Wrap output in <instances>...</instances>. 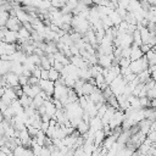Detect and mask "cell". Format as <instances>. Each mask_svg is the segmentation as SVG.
Listing matches in <instances>:
<instances>
[{
    "label": "cell",
    "mask_w": 156,
    "mask_h": 156,
    "mask_svg": "<svg viewBox=\"0 0 156 156\" xmlns=\"http://www.w3.org/2000/svg\"><path fill=\"white\" fill-rule=\"evenodd\" d=\"M27 127V130H28V133H29V135L30 136H33V138H35L37 135H38V133L40 132L39 129H37V128H34L33 126H26Z\"/></svg>",
    "instance_id": "cell-19"
},
{
    "label": "cell",
    "mask_w": 156,
    "mask_h": 156,
    "mask_svg": "<svg viewBox=\"0 0 156 156\" xmlns=\"http://www.w3.org/2000/svg\"><path fill=\"white\" fill-rule=\"evenodd\" d=\"M66 5V2L65 1H51V6L52 7H55V9H62L63 6Z\"/></svg>",
    "instance_id": "cell-20"
},
{
    "label": "cell",
    "mask_w": 156,
    "mask_h": 156,
    "mask_svg": "<svg viewBox=\"0 0 156 156\" xmlns=\"http://www.w3.org/2000/svg\"><path fill=\"white\" fill-rule=\"evenodd\" d=\"M5 77H6L7 87H10V88H16V87L20 85V76H17V74L10 72V73H7Z\"/></svg>",
    "instance_id": "cell-7"
},
{
    "label": "cell",
    "mask_w": 156,
    "mask_h": 156,
    "mask_svg": "<svg viewBox=\"0 0 156 156\" xmlns=\"http://www.w3.org/2000/svg\"><path fill=\"white\" fill-rule=\"evenodd\" d=\"M18 100H20L21 105L23 106V108H27V107L32 106V104H33V99L29 98V96H27V95H24V94H23Z\"/></svg>",
    "instance_id": "cell-14"
},
{
    "label": "cell",
    "mask_w": 156,
    "mask_h": 156,
    "mask_svg": "<svg viewBox=\"0 0 156 156\" xmlns=\"http://www.w3.org/2000/svg\"><path fill=\"white\" fill-rule=\"evenodd\" d=\"M0 52H1V56H4V55H13L15 52H17V45L16 44H7L5 41H1Z\"/></svg>",
    "instance_id": "cell-5"
},
{
    "label": "cell",
    "mask_w": 156,
    "mask_h": 156,
    "mask_svg": "<svg viewBox=\"0 0 156 156\" xmlns=\"http://www.w3.org/2000/svg\"><path fill=\"white\" fill-rule=\"evenodd\" d=\"M90 129L91 130H94V132H98V130H101L102 128H104V123H102V121H101V118H99L98 116L96 117H94V118H91V121H90Z\"/></svg>",
    "instance_id": "cell-10"
},
{
    "label": "cell",
    "mask_w": 156,
    "mask_h": 156,
    "mask_svg": "<svg viewBox=\"0 0 156 156\" xmlns=\"http://www.w3.org/2000/svg\"><path fill=\"white\" fill-rule=\"evenodd\" d=\"M39 87L41 88V90L44 93H46L50 98L54 96V91H55V82L48 79V80H44V79H40L39 82Z\"/></svg>",
    "instance_id": "cell-4"
},
{
    "label": "cell",
    "mask_w": 156,
    "mask_h": 156,
    "mask_svg": "<svg viewBox=\"0 0 156 156\" xmlns=\"http://www.w3.org/2000/svg\"><path fill=\"white\" fill-rule=\"evenodd\" d=\"M40 67H41L43 69H46V71H49V69L52 67V65L50 63V61L48 60L46 56H43V57H41V65H40Z\"/></svg>",
    "instance_id": "cell-17"
},
{
    "label": "cell",
    "mask_w": 156,
    "mask_h": 156,
    "mask_svg": "<svg viewBox=\"0 0 156 156\" xmlns=\"http://www.w3.org/2000/svg\"><path fill=\"white\" fill-rule=\"evenodd\" d=\"M126 85H127V82L124 80L123 76H118V77L110 84V88H111L112 93L115 94V96H119V95H123Z\"/></svg>",
    "instance_id": "cell-2"
},
{
    "label": "cell",
    "mask_w": 156,
    "mask_h": 156,
    "mask_svg": "<svg viewBox=\"0 0 156 156\" xmlns=\"http://www.w3.org/2000/svg\"><path fill=\"white\" fill-rule=\"evenodd\" d=\"M108 17H110V20L112 21L113 26H116V27H118V26L123 22V18L117 13V11H116V10H115V11H112V12L108 15Z\"/></svg>",
    "instance_id": "cell-11"
},
{
    "label": "cell",
    "mask_w": 156,
    "mask_h": 156,
    "mask_svg": "<svg viewBox=\"0 0 156 156\" xmlns=\"http://www.w3.org/2000/svg\"><path fill=\"white\" fill-rule=\"evenodd\" d=\"M140 49H141V51H143V52H144V55H145V54H147L152 48H151L149 44H143V45L140 46Z\"/></svg>",
    "instance_id": "cell-26"
},
{
    "label": "cell",
    "mask_w": 156,
    "mask_h": 156,
    "mask_svg": "<svg viewBox=\"0 0 156 156\" xmlns=\"http://www.w3.org/2000/svg\"><path fill=\"white\" fill-rule=\"evenodd\" d=\"M105 133H104V130L101 129V130H98V132H95V134H94V145L95 146H98V145H100L104 140H105Z\"/></svg>",
    "instance_id": "cell-12"
},
{
    "label": "cell",
    "mask_w": 156,
    "mask_h": 156,
    "mask_svg": "<svg viewBox=\"0 0 156 156\" xmlns=\"http://www.w3.org/2000/svg\"><path fill=\"white\" fill-rule=\"evenodd\" d=\"M124 119H126V113H124L122 110H117L116 113H115V116H113V118H112L111 122L108 123V126H110V128H111L112 130H115L117 127H121V126L123 124Z\"/></svg>",
    "instance_id": "cell-3"
},
{
    "label": "cell",
    "mask_w": 156,
    "mask_h": 156,
    "mask_svg": "<svg viewBox=\"0 0 156 156\" xmlns=\"http://www.w3.org/2000/svg\"><path fill=\"white\" fill-rule=\"evenodd\" d=\"M22 23L20 22V20L16 17V16H11L6 23V28L9 30H13V32H18L21 28H22Z\"/></svg>",
    "instance_id": "cell-6"
},
{
    "label": "cell",
    "mask_w": 156,
    "mask_h": 156,
    "mask_svg": "<svg viewBox=\"0 0 156 156\" xmlns=\"http://www.w3.org/2000/svg\"><path fill=\"white\" fill-rule=\"evenodd\" d=\"M51 156H63V154H62V152L56 147L54 151H51Z\"/></svg>",
    "instance_id": "cell-28"
},
{
    "label": "cell",
    "mask_w": 156,
    "mask_h": 156,
    "mask_svg": "<svg viewBox=\"0 0 156 156\" xmlns=\"http://www.w3.org/2000/svg\"><path fill=\"white\" fill-rule=\"evenodd\" d=\"M149 67H150V66H149V62H147V60H146L145 56H144L143 58H140V60L132 61V63H130V66H129L132 73H134V74H136V76L140 74L141 72L149 69Z\"/></svg>",
    "instance_id": "cell-1"
},
{
    "label": "cell",
    "mask_w": 156,
    "mask_h": 156,
    "mask_svg": "<svg viewBox=\"0 0 156 156\" xmlns=\"http://www.w3.org/2000/svg\"><path fill=\"white\" fill-rule=\"evenodd\" d=\"M0 156H9V155H6L5 152H0Z\"/></svg>",
    "instance_id": "cell-31"
},
{
    "label": "cell",
    "mask_w": 156,
    "mask_h": 156,
    "mask_svg": "<svg viewBox=\"0 0 156 156\" xmlns=\"http://www.w3.org/2000/svg\"><path fill=\"white\" fill-rule=\"evenodd\" d=\"M32 73H33V77H35V78H38V79H41V67L38 66Z\"/></svg>",
    "instance_id": "cell-22"
},
{
    "label": "cell",
    "mask_w": 156,
    "mask_h": 156,
    "mask_svg": "<svg viewBox=\"0 0 156 156\" xmlns=\"http://www.w3.org/2000/svg\"><path fill=\"white\" fill-rule=\"evenodd\" d=\"M39 156H51V151L48 146H43V150L39 154Z\"/></svg>",
    "instance_id": "cell-23"
},
{
    "label": "cell",
    "mask_w": 156,
    "mask_h": 156,
    "mask_svg": "<svg viewBox=\"0 0 156 156\" xmlns=\"http://www.w3.org/2000/svg\"><path fill=\"white\" fill-rule=\"evenodd\" d=\"M151 78H152V79H154V80L156 82V72H154V73H151Z\"/></svg>",
    "instance_id": "cell-29"
},
{
    "label": "cell",
    "mask_w": 156,
    "mask_h": 156,
    "mask_svg": "<svg viewBox=\"0 0 156 156\" xmlns=\"http://www.w3.org/2000/svg\"><path fill=\"white\" fill-rule=\"evenodd\" d=\"M11 17L10 12L7 11H0V26L1 27H6V23L9 21V18Z\"/></svg>",
    "instance_id": "cell-16"
},
{
    "label": "cell",
    "mask_w": 156,
    "mask_h": 156,
    "mask_svg": "<svg viewBox=\"0 0 156 156\" xmlns=\"http://www.w3.org/2000/svg\"><path fill=\"white\" fill-rule=\"evenodd\" d=\"M145 57H146V60H147L150 67H151V66H156V52H155L152 49H151L147 54H145Z\"/></svg>",
    "instance_id": "cell-13"
},
{
    "label": "cell",
    "mask_w": 156,
    "mask_h": 156,
    "mask_svg": "<svg viewBox=\"0 0 156 156\" xmlns=\"http://www.w3.org/2000/svg\"><path fill=\"white\" fill-rule=\"evenodd\" d=\"M41 79H44V80H48L49 79V71L41 68Z\"/></svg>",
    "instance_id": "cell-27"
},
{
    "label": "cell",
    "mask_w": 156,
    "mask_h": 156,
    "mask_svg": "<svg viewBox=\"0 0 156 156\" xmlns=\"http://www.w3.org/2000/svg\"><path fill=\"white\" fill-rule=\"evenodd\" d=\"M130 63H132V60H130V58H124V57H122V58L119 60V67H121V68H128V67L130 66Z\"/></svg>",
    "instance_id": "cell-18"
},
{
    "label": "cell",
    "mask_w": 156,
    "mask_h": 156,
    "mask_svg": "<svg viewBox=\"0 0 156 156\" xmlns=\"http://www.w3.org/2000/svg\"><path fill=\"white\" fill-rule=\"evenodd\" d=\"M28 82H29V78L26 77V76H20V85L21 87H24V85H28Z\"/></svg>",
    "instance_id": "cell-21"
},
{
    "label": "cell",
    "mask_w": 156,
    "mask_h": 156,
    "mask_svg": "<svg viewBox=\"0 0 156 156\" xmlns=\"http://www.w3.org/2000/svg\"><path fill=\"white\" fill-rule=\"evenodd\" d=\"M129 4H130V1H128V0H126V1H118V7L127 10L128 6H129Z\"/></svg>",
    "instance_id": "cell-25"
},
{
    "label": "cell",
    "mask_w": 156,
    "mask_h": 156,
    "mask_svg": "<svg viewBox=\"0 0 156 156\" xmlns=\"http://www.w3.org/2000/svg\"><path fill=\"white\" fill-rule=\"evenodd\" d=\"M1 41H5L7 44H15L16 41H18V32H13V30H9L5 33L4 39H1Z\"/></svg>",
    "instance_id": "cell-8"
},
{
    "label": "cell",
    "mask_w": 156,
    "mask_h": 156,
    "mask_svg": "<svg viewBox=\"0 0 156 156\" xmlns=\"http://www.w3.org/2000/svg\"><path fill=\"white\" fill-rule=\"evenodd\" d=\"M145 55H144V52L141 51V49H140V46H136V45H134L133 44V46H132V52H130V60L132 61H136V60H140V58H143Z\"/></svg>",
    "instance_id": "cell-9"
},
{
    "label": "cell",
    "mask_w": 156,
    "mask_h": 156,
    "mask_svg": "<svg viewBox=\"0 0 156 156\" xmlns=\"http://www.w3.org/2000/svg\"><path fill=\"white\" fill-rule=\"evenodd\" d=\"M52 67H54L55 69H57L60 73H61V72L63 71V68H65V66H63L61 62H58V61H55V63H54V66H52Z\"/></svg>",
    "instance_id": "cell-24"
},
{
    "label": "cell",
    "mask_w": 156,
    "mask_h": 156,
    "mask_svg": "<svg viewBox=\"0 0 156 156\" xmlns=\"http://www.w3.org/2000/svg\"><path fill=\"white\" fill-rule=\"evenodd\" d=\"M60 78H61V73L57 69H55L54 67H51L49 69V79L52 80V82H57Z\"/></svg>",
    "instance_id": "cell-15"
},
{
    "label": "cell",
    "mask_w": 156,
    "mask_h": 156,
    "mask_svg": "<svg viewBox=\"0 0 156 156\" xmlns=\"http://www.w3.org/2000/svg\"><path fill=\"white\" fill-rule=\"evenodd\" d=\"M138 156H147V155H145V154H140V152H138Z\"/></svg>",
    "instance_id": "cell-30"
}]
</instances>
